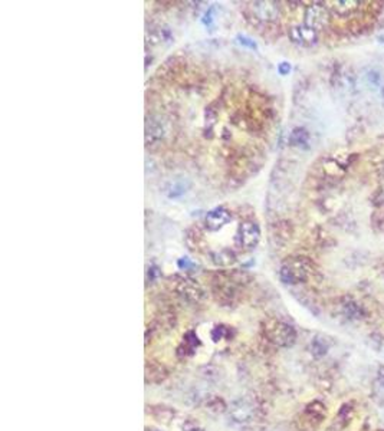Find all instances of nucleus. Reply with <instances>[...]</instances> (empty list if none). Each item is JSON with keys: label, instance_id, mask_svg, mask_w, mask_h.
Instances as JSON below:
<instances>
[{"label": "nucleus", "instance_id": "nucleus-7", "mask_svg": "<svg viewBox=\"0 0 384 431\" xmlns=\"http://www.w3.org/2000/svg\"><path fill=\"white\" fill-rule=\"evenodd\" d=\"M198 347H200V341H198V337L196 335V332L187 331L186 334H184V337H183L182 344H180L178 348H177V354H178L180 357H190V355H193V354L196 352Z\"/></svg>", "mask_w": 384, "mask_h": 431}, {"label": "nucleus", "instance_id": "nucleus-3", "mask_svg": "<svg viewBox=\"0 0 384 431\" xmlns=\"http://www.w3.org/2000/svg\"><path fill=\"white\" fill-rule=\"evenodd\" d=\"M305 26L310 27L311 30L318 32L326 29L330 24V13L326 6L321 3H312L311 6L306 7L305 10Z\"/></svg>", "mask_w": 384, "mask_h": 431}, {"label": "nucleus", "instance_id": "nucleus-14", "mask_svg": "<svg viewBox=\"0 0 384 431\" xmlns=\"http://www.w3.org/2000/svg\"><path fill=\"white\" fill-rule=\"evenodd\" d=\"M290 69H291V68H290V65H288L286 62H284V63H280V72L282 73V75H286V73L290 72Z\"/></svg>", "mask_w": 384, "mask_h": 431}, {"label": "nucleus", "instance_id": "nucleus-1", "mask_svg": "<svg viewBox=\"0 0 384 431\" xmlns=\"http://www.w3.org/2000/svg\"><path fill=\"white\" fill-rule=\"evenodd\" d=\"M262 334L269 344L278 348H290L296 341L294 327L276 318H268L262 322Z\"/></svg>", "mask_w": 384, "mask_h": 431}, {"label": "nucleus", "instance_id": "nucleus-11", "mask_svg": "<svg viewBox=\"0 0 384 431\" xmlns=\"http://www.w3.org/2000/svg\"><path fill=\"white\" fill-rule=\"evenodd\" d=\"M229 335V328L224 327V325H216L212 331V339L214 342H219L223 338H226Z\"/></svg>", "mask_w": 384, "mask_h": 431}, {"label": "nucleus", "instance_id": "nucleus-12", "mask_svg": "<svg viewBox=\"0 0 384 431\" xmlns=\"http://www.w3.org/2000/svg\"><path fill=\"white\" fill-rule=\"evenodd\" d=\"M208 407H209V411H214V413H223V411L226 410V404H224V401H223L222 398L214 397V398H212V400H210L209 404H208Z\"/></svg>", "mask_w": 384, "mask_h": 431}, {"label": "nucleus", "instance_id": "nucleus-18", "mask_svg": "<svg viewBox=\"0 0 384 431\" xmlns=\"http://www.w3.org/2000/svg\"><path fill=\"white\" fill-rule=\"evenodd\" d=\"M383 95H384V88H383Z\"/></svg>", "mask_w": 384, "mask_h": 431}, {"label": "nucleus", "instance_id": "nucleus-15", "mask_svg": "<svg viewBox=\"0 0 384 431\" xmlns=\"http://www.w3.org/2000/svg\"><path fill=\"white\" fill-rule=\"evenodd\" d=\"M378 381L382 383V385H384V367L378 370Z\"/></svg>", "mask_w": 384, "mask_h": 431}, {"label": "nucleus", "instance_id": "nucleus-16", "mask_svg": "<svg viewBox=\"0 0 384 431\" xmlns=\"http://www.w3.org/2000/svg\"><path fill=\"white\" fill-rule=\"evenodd\" d=\"M186 431H204L203 429H200V427H192V429H188V430Z\"/></svg>", "mask_w": 384, "mask_h": 431}, {"label": "nucleus", "instance_id": "nucleus-13", "mask_svg": "<svg viewBox=\"0 0 384 431\" xmlns=\"http://www.w3.org/2000/svg\"><path fill=\"white\" fill-rule=\"evenodd\" d=\"M311 350H312V354H314L315 357H322L326 352V350H328V347H326L321 339H315L314 342H312Z\"/></svg>", "mask_w": 384, "mask_h": 431}, {"label": "nucleus", "instance_id": "nucleus-2", "mask_svg": "<svg viewBox=\"0 0 384 431\" xmlns=\"http://www.w3.org/2000/svg\"><path fill=\"white\" fill-rule=\"evenodd\" d=\"M314 273V265L308 257H290L280 270V280L288 285H298L310 279Z\"/></svg>", "mask_w": 384, "mask_h": 431}, {"label": "nucleus", "instance_id": "nucleus-10", "mask_svg": "<svg viewBox=\"0 0 384 431\" xmlns=\"http://www.w3.org/2000/svg\"><path fill=\"white\" fill-rule=\"evenodd\" d=\"M152 410V414L154 419H157L158 421L163 423H168L170 420L174 417V410L170 407H164V406H152L148 407Z\"/></svg>", "mask_w": 384, "mask_h": 431}, {"label": "nucleus", "instance_id": "nucleus-9", "mask_svg": "<svg viewBox=\"0 0 384 431\" xmlns=\"http://www.w3.org/2000/svg\"><path fill=\"white\" fill-rule=\"evenodd\" d=\"M342 314L350 319H360V318H362L364 312H362V308L358 303H356L351 299H347L342 303Z\"/></svg>", "mask_w": 384, "mask_h": 431}, {"label": "nucleus", "instance_id": "nucleus-17", "mask_svg": "<svg viewBox=\"0 0 384 431\" xmlns=\"http://www.w3.org/2000/svg\"><path fill=\"white\" fill-rule=\"evenodd\" d=\"M146 431H158V430H156V429H148V427H147V429H146Z\"/></svg>", "mask_w": 384, "mask_h": 431}, {"label": "nucleus", "instance_id": "nucleus-6", "mask_svg": "<svg viewBox=\"0 0 384 431\" xmlns=\"http://www.w3.org/2000/svg\"><path fill=\"white\" fill-rule=\"evenodd\" d=\"M326 408L322 403L320 401H314L311 404H308L305 411H304L302 421L306 426L311 427H316L322 420L326 419Z\"/></svg>", "mask_w": 384, "mask_h": 431}, {"label": "nucleus", "instance_id": "nucleus-5", "mask_svg": "<svg viewBox=\"0 0 384 431\" xmlns=\"http://www.w3.org/2000/svg\"><path fill=\"white\" fill-rule=\"evenodd\" d=\"M144 377L147 384H162L168 378V370L162 362L147 360L144 365Z\"/></svg>", "mask_w": 384, "mask_h": 431}, {"label": "nucleus", "instance_id": "nucleus-8", "mask_svg": "<svg viewBox=\"0 0 384 431\" xmlns=\"http://www.w3.org/2000/svg\"><path fill=\"white\" fill-rule=\"evenodd\" d=\"M331 4H332L331 10L336 14L341 16V17H348L351 13H354L358 9L360 1H352V0L347 1V0H344V1H334Z\"/></svg>", "mask_w": 384, "mask_h": 431}, {"label": "nucleus", "instance_id": "nucleus-4", "mask_svg": "<svg viewBox=\"0 0 384 431\" xmlns=\"http://www.w3.org/2000/svg\"><path fill=\"white\" fill-rule=\"evenodd\" d=\"M258 404L252 398H240L230 408V414L234 421L238 423H250L258 414Z\"/></svg>", "mask_w": 384, "mask_h": 431}]
</instances>
